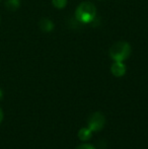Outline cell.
<instances>
[{"label":"cell","instance_id":"obj_11","mask_svg":"<svg viewBox=\"0 0 148 149\" xmlns=\"http://www.w3.org/2000/svg\"><path fill=\"white\" fill-rule=\"evenodd\" d=\"M2 97H3V91H2V89L0 88V100H2Z\"/></svg>","mask_w":148,"mask_h":149},{"label":"cell","instance_id":"obj_3","mask_svg":"<svg viewBox=\"0 0 148 149\" xmlns=\"http://www.w3.org/2000/svg\"><path fill=\"white\" fill-rule=\"evenodd\" d=\"M105 124H106L105 116L99 112H95L92 115H90L88 118V121H87L88 128L92 132L101 131L104 128V126H105Z\"/></svg>","mask_w":148,"mask_h":149},{"label":"cell","instance_id":"obj_2","mask_svg":"<svg viewBox=\"0 0 148 149\" xmlns=\"http://www.w3.org/2000/svg\"><path fill=\"white\" fill-rule=\"evenodd\" d=\"M131 55V46L127 42H118L110 49V56L114 61L123 62Z\"/></svg>","mask_w":148,"mask_h":149},{"label":"cell","instance_id":"obj_4","mask_svg":"<svg viewBox=\"0 0 148 149\" xmlns=\"http://www.w3.org/2000/svg\"><path fill=\"white\" fill-rule=\"evenodd\" d=\"M111 71L114 76L122 77L126 73V66H125L123 62H117V61H115V63L111 67Z\"/></svg>","mask_w":148,"mask_h":149},{"label":"cell","instance_id":"obj_8","mask_svg":"<svg viewBox=\"0 0 148 149\" xmlns=\"http://www.w3.org/2000/svg\"><path fill=\"white\" fill-rule=\"evenodd\" d=\"M52 3L55 6L56 8H59V9H62L66 6L67 4V0H52Z\"/></svg>","mask_w":148,"mask_h":149},{"label":"cell","instance_id":"obj_5","mask_svg":"<svg viewBox=\"0 0 148 149\" xmlns=\"http://www.w3.org/2000/svg\"><path fill=\"white\" fill-rule=\"evenodd\" d=\"M40 28L45 33H50L54 30V22L49 18H42L40 22Z\"/></svg>","mask_w":148,"mask_h":149},{"label":"cell","instance_id":"obj_1","mask_svg":"<svg viewBox=\"0 0 148 149\" xmlns=\"http://www.w3.org/2000/svg\"><path fill=\"white\" fill-rule=\"evenodd\" d=\"M97 8L91 2H82L79 4L75 11V17L82 24H89L95 18Z\"/></svg>","mask_w":148,"mask_h":149},{"label":"cell","instance_id":"obj_10","mask_svg":"<svg viewBox=\"0 0 148 149\" xmlns=\"http://www.w3.org/2000/svg\"><path fill=\"white\" fill-rule=\"evenodd\" d=\"M2 120H3V112H2L1 108H0V123L2 122Z\"/></svg>","mask_w":148,"mask_h":149},{"label":"cell","instance_id":"obj_7","mask_svg":"<svg viewBox=\"0 0 148 149\" xmlns=\"http://www.w3.org/2000/svg\"><path fill=\"white\" fill-rule=\"evenodd\" d=\"M20 6V0H6L5 1V7L10 11H15L19 8Z\"/></svg>","mask_w":148,"mask_h":149},{"label":"cell","instance_id":"obj_6","mask_svg":"<svg viewBox=\"0 0 148 149\" xmlns=\"http://www.w3.org/2000/svg\"><path fill=\"white\" fill-rule=\"evenodd\" d=\"M91 130L89 128H81L78 131V138L81 141H87L91 137Z\"/></svg>","mask_w":148,"mask_h":149},{"label":"cell","instance_id":"obj_9","mask_svg":"<svg viewBox=\"0 0 148 149\" xmlns=\"http://www.w3.org/2000/svg\"><path fill=\"white\" fill-rule=\"evenodd\" d=\"M76 149H95V148L93 147L92 145H90V144L84 143V144H81V145H79Z\"/></svg>","mask_w":148,"mask_h":149}]
</instances>
